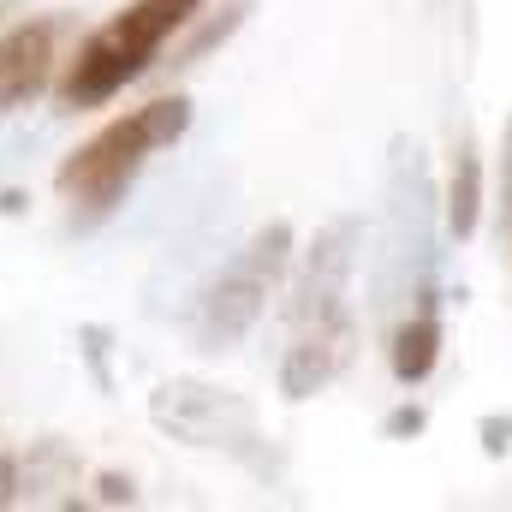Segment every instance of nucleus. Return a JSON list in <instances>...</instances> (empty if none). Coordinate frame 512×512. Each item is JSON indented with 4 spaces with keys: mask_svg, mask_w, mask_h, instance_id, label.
<instances>
[{
    "mask_svg": "<svg viewBox=\"0 0 512 512\" xmlns=\"http://www.w3.org/2000/svg\"><path fill=\"white\" fill-rule=\"evenodd\" d=\"M191 120H197V114H191V96H185V90H161V96H149L143 108L108 120L96 137H84V143L54 167V191H60V203H66V233L84 239V233L108 227V221L126 209V197L137 191L143 167H149L155 155H167V149L185 143Z\"/></svg>",
    "mask_w": 512,
    "mask_h": 512,
    "instance_id": "obj_1",
    "label": "nucleus"
},
{
    "mask_svg": "<svg viewBox=\"0 0 512 512\" xmlns=\"http://www.w3.org/2000/svg\"><path fill=\"white\" fill-rule=\"evenodd\" d=\"M191 12H203V0H131L108 24L84 30L54 78L60 114H96L126 96V84H143L161 48L191 24Z\"/></svg>",
    "mask_w": 512,
    "mask_h": 512,
    "instance_id": "obj_2",
    "label": "nucleus"
},
{
    "mask_svg": "<svg viewBox=\"0 0 512 512\" xmlns=\"http://www.w3.org/2000/svg\"><path fill=\"white\" fill-rule=\"evenodd\" d=\"M292 256H298L292 221H268V227H256L251 239H239L227 251V262L209 274V286L197 292V304L185 316L191 346L203 358H227L233 346H245V334L268 316V298L286 286Z\"/></svg>",
    "mask_w": 512,
    "mask_h": 512,
    "instance_id": "obj_3",
    "label": "nucleus"
},
{
    "mask_svg": "<svg viewBox=\"0 0 512 512\" xmlns=\"http://www.w3.org/2000/svg\"><path fill=\"white\" fill-rule=\"evenodd\" d=\"M435 179L411 137H393L387 149V233L382 268H376V310L411 304L423 292H441V251H435Z\"/></svg>",
    "mask_w": 512,
    "mask_h": 512,
    "instance_id": "obj_4",
    "label": "nucleus"
},
{
    "mask_svg": "<svg viewBox=\"0 0 512 512\" xmlns=\"http://www.w3.org/2000/svg\"><path fill=\"white\" fill-rule=\"evenodd\" d=\"M149 423L167 435V441H185V447H203V453H227L239 465H251L256 477H268L280 459L262 435V417L245 393L221 382H197V376H173L149 393Z\"/></svg>",
    "mask_w": 512,
    "mask_h": 512,
    "instance_id": "obj_5",
    "label": "nucleus"
},
{
    "mask_svg": "<svg viewBox=\"0 0 512 512\" xmlns=\"http://www.w3.org/2000/svg\"><path fill=\"white\" fill-rule=\"evenodd\" d=\"M233 191L221 197H203L191 215H179L173 221V239L161 245L155 256V268H149V280H143V316H155V322H173V316H191V304H197V292L209 286V274L227 262L233 251V239H227V221H233Z\"/></svg>",
    "mask_w": 512,
    "mask_h": 512,
    "instance_id": "obj_6",
    "label": "nucleus"
},
{
    "mask_svg": "<svg viewBox=\"0 0 512 512\" xmlns=\"http://www.w3.org/2000/svg\"><path fill=\"white\" fill-rule=\"evenodd\" d=\"M78 36V12H30L0 24V120H24L42 96H54V78Z\"/></svg>",
    "mask_w": 512,
    "mask_h": 512,
    "instance_id": "obj_7",
    "label": "nucleus"
},
{
    "mask_svg": "<svg viewBox=\"0 0 512 512\" xmlns=\"http://www.w3.org/2000/svg\"><path fill=\"white\" fill-rule=\"evenodd\" d=\"M358 245H364V221L358 215H334V221L316 227V239L292 256L298 268H286L292 274L286 280V304H280L286 328L346 310V286L358 274Z\"/></svg>",
    "mask_w": 512,
    "mask_h": 512,
    "instance_id": "obj_8",
    "label": "nucleus"
},
{
    "mask_svg": "<svg viewBox=\"0 0 512 512\" xmlns=\"http://www.w3.org/2000/svg\"><path fill=\"white\" fill-rule=\"evenodd\" d=\"M352 358H358V316H352V304H346V310H334V316L298 322V328H292V340H286V352H280V370H274L280 399L304 405V399L328 393V387L346 376V364H352Z\"/></svg>",
    "mask_w": 512,
    "mask_h": 512,
    "instance_id": "obj_9",
    "label": "nucleus"
},
{
    "mask_svg": "<svg viewBox=\"0 0 512 512\" xmlns=\"http://www.w3.org/2000/svg\"><path fill=\"white\" fill-rule=\"evenodd\" d=\"M251 12H256V0H215V6L203 0V12H191V24L161 48V60L149 66V78H155L161 90H167V84H179L185 72H197L203 60H215V54H221V48L251 24Z\"/></svg>",
    "mask_w": 512,
    "mask_h": 512,
    "instance_id": "obj_10",
    "label": "nucleus"
},
{
    "mask_svg": "<svg viewBox=\"0 0 512 512\" xmlns=\"http://www.w3.org/2000/svg\"><path fill=\"white\" fill-rule=\"evenodd\" d=\"M84 459L66 435H42L18 453V507H78Z\"/></svg>",
    "mask_w": 512,
    "mask_h": 512,
    "instance_id": "obj_11",
    "label": "nucleus"
},
{
    "mask_svg": "<svg viewBox=\"0 0 512 512\" xmlns=\"http://www.w3.org/2000/svg\"><path fill=\"white\" fill-rule=\"evenodd\" d=\"M441 292H423V298H411L405 304V316L393 322V334H387V370H393V382L399 387H423L435 376V364H441Z\"/></svg>",
    "mask_w": 512,
    "mask_h": 512,
    "instance_id": "obj_12",
    "label": "nucleus"
},
{
    "mask_svg": "<svg viewBox=\"0 0 512 512\" xmlns=\"http://www.w3.org/2000/svg\"><path fill=\"white\" fill-rule=\"evenodd\" d=\"M441 221H447V239H459V245L477 239V227H483V155H477L471 131H459L447 197H441Z\"/></svg>",
    "mask_w": 512,
    "mask_h": 512,
    "instance_id": "obj_13",
    "label": "nucleus"
},
{
    "mask_svg": "<svg viewBox=\"0 0 512 512\" xmlns=\"http://www.w3.org/2000/svg\"><path fill=\"white\" fill-rule=\"evenodd\" d=\"M78 358H84L96 393H114V334H108L102 322H84V328H78Z\"/></svg>",
    "mask_w": 512,
    "mask_h": 512,
    "instance_id": "obj_14",
    "label": "nucleus"
},
{
    "mask_svg": "<svg viewBox=\"0 0 512 512\" xmlns=\"http://www.w3.org/2000/svg\"><path fill=\"white\" fill-rule=\"evenodd\" d=\"M423 429H429V411H423L417 399H405V405H393V411L382 417V435H387V441H417Z\"/></svg>",
    "mask_w": 512,
    "mask_h": 512,
    "instance_id": "obj_15",
    "label": "nucleus"
},
{
    "mask_svg": "<svg viewBox=\"0 0 512 512\" xmlns=\"http://www.w3.org/2000/svg\"><path fill=\"white\" fill-rule=\"evenodd\" d=\"M477 441H483L489 459H507L512 453V411H489V417L477 423Z\"/></svg>",
    "mask_w": 512,
    "mask_h": 512,
    "instance_id": "obj_16",
    "label": "nucleus"
},
{
    "mask_svg": "<svg viewBox=\"0 0 512 512\" xmlns=\"http://www.w3.org/2000/svg\"><path fill=\"white\" fill-rule=\"evenodd\" d=\"M137 501V483L120 477V471H102L96 477V507H131Z\"/></svg>",
    "mask_w": 512,
    "mask_h": 512,
    "instance_id": "obj_17",
    "label": "nucleus"
},
{
    "mask_svg": "<svg viewBox=\"0 0 512 512\" xmlns=\"http://www.w3.org/2000/svg\"><path fill=\"white\" fill-rule=\"evenodd\" d=\"M18 507V453L0 447V512Z\"/></svg>",
    "mask_w": 512,
    "mask_h": 512,
    "instance_id": "obj_18",
    "label": "nucleus"
},
{
    "mask_svg": "<svg viewBox=\"0 0 512 512\" xmlns=\"http://www.w3.org/2000/svg\"><path fill=\"white\" fill-rule=\"evenodd\" d=\"M501 215L512 209V120H507V137H501V203H495Z\"/></svg>",
    "mask_w": 512,
    "mask_h": 512,
    "instance_id": "obj_19",
    "label": "nucleus"
},
{
    "mask_svg": "<svg viewBox=\"0 0 512 512\" xmlns=\"http://www.w3.org/2000/svg\"><path fill=\"white\" fill-rule=\"evenodd\" d=\"M24 209H30V197H24L18 185H6V191H0V215H24Z\"/></svg>",
    "mask_w": 512,
    "mask_h": 512,
    "instance_id": "obj_20",
    "label": "nucleus"
},
{
    "mask_svg": "<svg viewBox=\"0 0 512 512\" xmlns=\"http://www.w3.org/2000/svg\"><path fill=\"white\" fill-rule=\"evenodd\" d=\"M24 6H30V0H0V24H6V18H18Z\"/></svg>",
    "mask_w": 512,
    "mask_h": 512,
    "instance_id": "obj_21",
    "label": "nucleus"
},
{
    "mask_svg": "<svg viewBox=\"0 0 512 512\" xmlns=\"http://www.w3.org/2000/svg\"><path fill=\"white\" fill-rule=\"evenodd\" d=\"M501 239H512V209L501 215Z\"/></svg>",
    "mask_w": 512,
    "mask_h": 512,
    "instance_id": "obj_22",
    "label": "nucleus"
}]
</instances>
